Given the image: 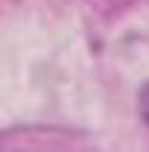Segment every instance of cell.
Masks as SVG:
<instances>
[{
	"mask_svg": "<svg viewBox=\"0 0 149 152\" xmlns=\"http://www.w3.org/2000/svg\"><path fill=\"white\" fill-rule=\"evenodd\" d=\"M140 117H143V123L149 126V85H143V91H140Z\"/></svg>",
	"mask_w": 149,
	"mask_h": 152,
	"instance_id": "1",
	"label": "cell"
}]
</instances>
